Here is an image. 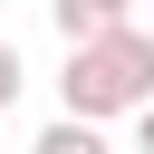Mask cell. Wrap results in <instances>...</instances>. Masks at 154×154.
I'll use <instances>...</instances> for the list:
<instances>
[{
	"label": "cell",
	"instance_id": "1",
	"mask_svg": "<svg viewBox=\"0 0 154 154\" xmlns=\"http://www.w3.org/2000/svg\"><path fill=\"white\" fill-rule=\"evenodd\" d=\"M144 106H154V38H144V29H116V38H96V48H67L58 116L106 125V116H144Z\"/></svg>",
	"mask_w": 154,
	"mask_h": 154
},
{
	"label": "cell",
	"instance_id": "2",
	"mask_svg": "<svg viewBox=\"0 0 154 154\" xmlns=\"http://www.w3.org/2000/svg\"><path fill=\"white\" fill-rule=\"evenodd\" d=\"M48 19H58V38H67V48H96V38L135 29V0H48Z\"/></svg>",
	"mask_w": 154,
	"mask_h": 154
},
{
	"label": "cell",
	"instance_id": "3",
	"mask_svg": "<svg viewBox=\"0 0 154 154\" xmlns=\"http://www.w3.org/2000/svg\"><path fill=\"white\" fill-rule=\"evenodd\" d=\"M29 154H116L106 144V125H77V116H58V125H38V144Z\"/></svg>",
	"mask_w": 154,
	"mask_h": 154
},
{
	"label": "cell",
	"instance_id": "4",
	"mask_svg": "<svg viewBox=\"0 0 154 154\" xmlns=\"http://www.w3.org/2000/svg\"><path fill=\"white\" fill-rule=\"evenodd\" d=\"M19 87H29V67H19V48H10V38H0V116H10V106H19Z\"/></svg>",
	"mask_w": 154,
	"mask_h": 154
},
{
	"label": "cell",
	"instance_id": "5",
	"mask_svg": "<svg viewBox=\"0 0 154 154\" xmlns=\"http://www.w3.org/2000/svg\"><path fill=\"white\" fill-rule=\"evenodd\" d=\"M135 154H154V106H144V116H135Z\"/></svg>",
	"mask_w": 154,
	"mask_h": 154
},
{
	"label": "cell",
	"instance_id": "6",
	"mask_svg": "<svg viewBox=\"0 0 154 154\" xmlns=\"http://www.w3.org/2000/svg\"><path fill=\"white\" fill-rule=\"evenodd\" d=\"M144 38H154V29H144Z\"/></svg>",
	"mask_w": 154,
	"mask_h": 154
}]
</instances>
